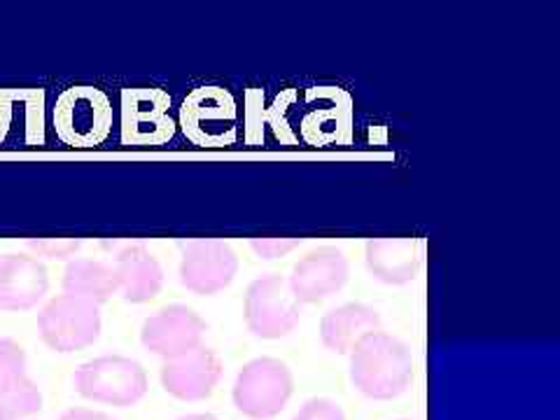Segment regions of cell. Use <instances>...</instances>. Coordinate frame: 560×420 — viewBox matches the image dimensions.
Returning a JSON list of instances; mask_svg holds the SVG:
<instances>
[{
  "label": "cell",
  "instance_id": "cell-1",
  "mask_svg": "<svg viewBox=\"0 0 560 420\" xmlns=\"http://www.w3.org/2000/svg\"><path fill=\"white\" fill-rule=\"evenodd\" d=\"M348 358L350 383L366 399L393 401L405 395L413 381L411 348L383 329L362 337Z\"/></svg>",
  "mask_w": 560,
  "mask_h": 420
},
{
  "label": "cell",
  "instance_id": "cell-2",
  "mask_svg": "<svg viewBox=\"0 0 560 420\" xmlns=\"http://www.w3.org/2000/svg\"><path fill=\"white\" fill-rule=\"evenodd\" d=\"M113 101L92 84H73L57 96L51 108V127L63 145L73 150H94L110 138Z\"/></svg>",
  "mask_w": 560,
  "mask_h": 420
},
{
  "label": "cell",
  "instance_id": "cell-3",
  "mask_svg": "<svg viewBox=\"0 0 560 420\" xmlns=\"http://www.w3.org/2000/svg\"><path fill=\"white\" fill-rule=\"evenodd\" d=\"M238 103L220 84L197 86L178 108V129L201 150L232 148L238 140Z\"/></svg>",
  "mask_w": 560,
  "mask_h": 420
},
{
  "label": "cell",
  "instance_id": "cell-4",
  "mask_svg": "<svg viewBox=\"0 0 560 420\" xmlns=\"http://www.w3.org/2000/svg\"><path fill=\"white\" fill-rule=\"evenodd\" d=\"M73 385L80 397L101 407L129 409L148 395L150 378L145 366L127 355H101L82 362Z\"/></svg>",
  "mask_w": 560,
  "mask_h": 420
},
{
  "label": "cell",
  "instance_id": "cell-5",
  "mask_svg": "<svg viewBox=\"0 0 560 420\" xmlns=\"http://www.w3.org/2000/svg\"><path fill=\"white\" fill-rule=\"evenodd\" d=\"M355 105L341 86L320 84L308 86L300 96V117H296V133L306 145L327 150L346 148L353 143Z\"/></svg>",
  "mask_w": 560,
  "mask_h": 420
},
{
  "label": "cell",
  "instance_id": "cell-6",
  "mask_svg": "<svg viewBox=\"0 0 560 420\" xmlns=\"http://www.w3.org/2000/svg\"><path fill=\"white\" fill-rule=\"evenodd\" d=\"M294 395V376L278 358H255L236 374L232 401L250 420H273L285 411Z\"/></svg>",
  "mask_w": 560,
  "mask_h": 420
},
{
  "label": "cell",
  "instance_id": "cell-7",
  "mask_svg": "<svg viewBox=\"0 0 560 420\" xmlns=\"http://www.w3.org/2000/svg\"><path fill=\"white\" fill-rule=\"evenodd\" d=\"M173 101L156 86H136L121 92L119 138L127 148H162L171 143L178 121L171 115Z\"/></svg>",
  "mask_w": 560,
  "mask_h": 420
},
{
  "label": "cell",
  "instance_id": "cell-8",
  "mask_svg": "<svg viewBox=\"0 0 560 420\" xmlns=\"http://www.w3.org/2000/svg\"><path fill=\"white\" fill-rule=\"evenodd\" d=\"M245 325L257 339H285L302 320V304L294 300L288 278L267 273L255 278L245 292Z\"/></svg>",
  "mask_w": 560,
  "mask_h": 420
},
{
  "label": "cell",
  "instance_id": "cell-9",
  "mask_svg": "<svg viewBox=\"0 0 560 420\" xmlns=\"http://www.w3.org/2000/svg\"><path fill=\"white\" fill-rule=\"evenodd\" d=\"M101 308L96 304L57 294L38 313V331L55 353H78L101 337Z\"/></svg>",
  "mask_w": 560,
  "mask_h": 420
},
{
  "label": "cell",
  "instance_id": "cell-10",
  "mask_svg": "<svg viewBox=\"0 0 560 420\" xmlns=\"http://www.w3.org/2000/svg\"><path fill=\"white\" fill-rule=\"evenodd\" d=\"M296 117H300V92L296 90H280L269 103L265 90H250L245 94V143L253 148L265 145L269 129L280 148H296L300 145Z\"/></svg>",
  "mask_w": 560,
  "mask_h": 420
},
{
  "label": "cell",
  "instance_id": "cell-11",
  "mask_svg": "<svg viewBox=\"0 0 560 420\" xmlns=\"http://www.w3.org/2000/svg\"><path fill=\"white\" fill-rule=\"evenodd\" d=\"M238 255L222 238L187 241L180 259V283L195 294H218L234 283Z\"/></svg>",
  "mask_w": 560,
  "mask_h": 420
},
{
  "label": "cell",
  "instance_id": "cell-12",
  "mask_svg": "<svg viewBox=\"0 0 560 420\" xmlns=\"http://www.w3.org/2000/svg\"><path fill=\"white\" fill-rule=\"evenodd\" d=\"M206 331L208 325L195 308L185 304H171L150 315L143 323L140 343H143L148 353L166 362L203 346Z\"/></svg>",
  "mask_w": 560,
  "mask_h": 420
},
{
  "label": "cell",
  "instance_id": "cell-13",
  "mask_svg": "<svg viewBox=\"0 0 560 420\" xmlns=\"http://www.w3.org/2000/svg\"><path fill=\"white\" fill-rule=\"evenodd\" d=\"M350 261L335 245H318L306 253L288 276V285L300 304H320L343 290Z\"/></svg>",
  "mask_w": 560,
  "mask_h": 420
},
{
  "label": "cell",
  "instance_id": "cell-14",
  "mask_svg": "<svg viewBox=\"0 0 560 420\" xmlns=\"http://www.w3.org/2000/svg\"><path fill=\"white\" fill-rule=\"evenodd\" d=\"M224 364L213 348L199 346L189 353L166 360L160 381L162 388L180 401H203L215 393L222 381Z\"/></svg>",
  "mask_w": 560,
  "mask_h": 420
},
{
  "label": "cell",
  "instance_id": "cell-15",
  "mask_svg": "<svg viewBox=\"0 0 560 420\" xmlns=\"http://www.w3.org/2000/svg\"><path fill=\"white\" fill-rule=\"evenodd\" d=\"M49 292L43 261L26 253L0 255V311H31Z\"/></svg>",
  "mask_w": 560,
  "mask_h": 420
},
{
  "label": "cell",
  "instance_id": "cell-16",
  "mask_svg": "<svg viewBox=\"0 0 560 420\" xmlns=\"http://www.w3.org/2000/svg\"><path fill=\"white\" fill-rule=\"evenodd\" d=\"M113 269L117 276V294L129 304H148L164 288V269L143 243H129L117 250Z\"/></svg>",
  "mask_w": 560,
  "mask_h": 420
},
{
  "label": "cell",
  "instance_id": "cell-17",
  "mask_svg": "<svg viewBox=\"0 0 560 420\" xmlns=\"http://www.w3.org/2000/svg\"><path fill=\"white\" fill-rule=\"evenodd\" d=\"M364 265L385 285H409L423 267V253L416 238H370L364 245Z\"/></svg>",
  "mask_w": 560,
  "mask_h": 420
},
{
  "label": "cell",
  "instance_id": "cell-18",
  "mask_svg": "<svg viewBox=\"0 0 560 420\" xmlns=\"http://www.w3.org/2000/svg\"><path fill=\"white\" fill-rule=\"evenodd\" d=\"M376 329H381V313L374 306L348 302L323 315L320 341L331 353L348 355L362 337Z\"/></svg>",
  "mask_w": 560,
  "mask_h": 420
},
{
  "label": "cell",
  "instance_id": "cell-19",
  "mask_svg": "<svg viewBox=\"0 0 560 420\" xmlns=\"http://www.w3.org/2000/svg\"><path fill=\"white\" fill-rule=\"evenodd\" d=\"M22 119L24 145H45V90H0V143Z\"/></svg>",
  "mask_w": 560,
  "mask_h": 420
},
{
  "label": "cell",
  "instance_id": "cell-20",
  "mask_svg": "<svg viewBox=\"0 0 560 420\" xmlns=\"http://www.w3.org/2000/svg\"><path fill=\"white\" fill-rule=\"evenodd\" d=\"M63 294L90 304H105L117 294V276L113 265L103 259H73L68 261L61 280Z\"/></svg>",
  "mask_w": 560,
  "mask_h": 420
},
{
  "label": "cell",
  "instance_id": "cell-21",
  "mask_svg": "<svg viewBox=\"0 0 560 420\" xmlns=\"http://www.w3.org/2000/svg\"><path fill=\"white\" fill-rule=\"evenodd\" d=\"M43 411V393L28 376L0 388V420H26Z\"/></svg>",
  "mask_w": 560,
  "mask_h": 420
},
{
  "label": "cell",
  "instance_id": "cell-22",
  "mask_svg": "<svg viewBox=\"0 0 560 420\" xmlns=\"http://www.w3.org/2000/svg\"><path fill=\"white\" fill-rule=\"evenodd\" d=\"M26 378V350L14 339L0 337V388Z\"/></svg>",
  "mask_w": 560,
  "mask_h": 420
},
{
  "label": "cell",
  "instance_id": "cell-23",
  "mask_svg": "<svg viewBox=\"0 0 560 420\" xmlns=\"http://www.w3.org/2000/svg\"><path fill=\"white\" fill-rule=\"evenodd\" d=\"M292 420H346V413L339 401L329 397H313L304 401L302 409L292 416Z\"/></svg>",
  "mask_w": 560,
  "mask_h": 420
},
{
  "label": "cell",
  "instance_id": "cell-24",
  "mask_svg": "<svg viewBox=\"0 0 560 420\" xmlns=\"http://www.w3.org/2000/svg\"><path fill=\"white\" fill-rule=\"evenodd\" d=\"M82 241H73V238H31L28 241V248L35 255H43L49 259H68L70 255H75L80 250Z\"/></svg>",
  "mask_w": 560,
  "mask_h": 420
},
{
  "label": "cell",
  "instance_id": "cell-25",
  "mask_svg": "<svg viewBox=\"0 0 560 420\" xmlns=\"http://www.w3.org/2000/svg\"><path fill=\"white\" fill-rule=\"evenodd\" d=\"M302 238H250V248L261 259H280L300 248Z\"/></svg>",
  "mask_w": 560,
  "mask_h": 420
},
{
  "label": "cell",
  "instance_id": "cell-26",
  "mask_svg": "<svg viewBox=\"0 0 560 420\" xmlns=\"http://www.w3.org/2000/svg\"><path fill=\"white\" fill-rule=\"evenodd\" d=\"M59 420H115L113 416H108L105 411H96V409H84V407H73L61 413Z\"/></svg>",
  "mask_w": 560,
  "mask_h": 420
},
{
  "label": "cell",
  "instance_id": "cell-27",
  "mask_svg": "<svg viewBox=\"0 0 560 420\" xmlns=\"http://www.w3.org/2000/svg\"><path fill=\"white\" fill-rule=\"evenodd\" d=\"M175 420H220V418L213 416V413H185V416L175 418Z\"/></svg>",
  "mask_w": 560,
  "mask_h": 420
},
{
  "label": "cell",
  "instance_id": "cell-28",
  "mask_svg": "<svg viewBox=\"0 0 560 420\" xmlns=\"http://www.w3.org/2000/svg\"><path fill=\"white\" fill-rule=\"evenodd\" d=\"M397 420H411V418H397Z\"/></svg>",
  "mask_w": 560,
  "mask_h": 420
}]
</instances>
